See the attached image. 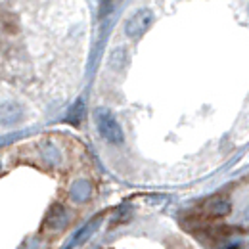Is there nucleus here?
Returning a JSON list of instances; mask_svg holds the SVG:
<instances>
[{
	"mask_svg": "<svg viewBox=\"0 0 249 249\" xmlns=\"http://www.w3.org/2000/svg\"><path fill=\"white\" fill-rule=\"evenodd\" d=\"M150 25H152V14L148 10H142V12L132 14V18L124 25V33L130 38H138L150 29Z\"/></svg>",
	"mask_w": 249,
	"mask_h": 249,
	"instance_id": "2",
	"label": "nucleus"
},
{
	"mask_svg": "<svg viewBox=\"0 0 249 249\" xmlns=\"http://www.w3.org/2000/svg\"><path fill=\"white\" fill-rule=\"evenodd\" d=\"M96 124H98V130L102 132V136L109 144H121L123 142L121 124L117 123V119L113 115H109L107 111H104V109H98L96 111Z\"/></svg>",
	"mask_w": 249,
	"mask_h": 249,
	"instance_id": "1",
	"label": "nucleus"
}]
</instances>
